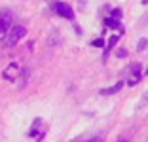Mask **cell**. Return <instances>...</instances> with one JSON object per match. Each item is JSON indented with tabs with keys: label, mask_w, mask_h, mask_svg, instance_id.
<instances>
[{
	"label": "cell",
	"mask_w": 148,
	"mask_h": 142,
	"mask_svg": "<svg viewBox=\"0 0 148 142\" xmlns=\"http://www.w3.org/2000/svg\"><path fill=\"white\" fill-rule=\"evenodd\" d=\"M146 46H148V40L146 38H140L139 44H137V49H139V51H143V49H146Z\"/></svg>",
	"instance_id": "obj_8"
},
{
	"label": "cell",
	"mask_w": 148,
	"mask_h": 142,
	"mask_svg": "<svg viewBox=\"0 0 148 142\" xmlns=\"http://www.w3.org/2000/svg\"><path fill=\"white\" fill-rule=\"evenodd\" d=\"M143 100H144V102H148V91H146V93H144V97H143Z\"/></svg>",
	"instance_id": "obj_14"
},
{
	"label": "cell",
	"mask_w": 148,
	"mask_h": 142,
	"mask_svg": "<svg viewBox=\"0 0 148 142\" xmlns=\"http://www.w3.org/2000/svg\"><path fill=\"white\" fill-rule=\"evenodd\" d=\"M2 76H4V80H8V82H15V78L19 76V65H17V63L8 65L6 70L2 72Z\"/></svg>",
	"instance_id": "obj_5"
},
{
	"label": "cell",
	"mask_w": 148,
	"mask_h": 142,
	"mask_svg": "<svg viewBox=\"0 0 148 142\" xmlns=\"http://www.w3.org/2000/svg\"><path fill=\"white\" fill-rule=\"evenodd\" d=\"M127 72H129V80H127V83L129 85H135V83L140 82V78H143V72H140V65L139 63H135V65H131L129 68H127Z\"/></svg>",
	"instance_id": "obj_4"
},
{
	"label": "cell",
	"mask_w": 148,
	"mask_h": 142,
	"mask_svg": "<svg viewBox=\"0 0 148 142\" xmlns=\"http://www.w3.org/2000/svg\"><path fill=\"white\" fill-rule=\"evenodd\" d=\"M144 74H148V70H146V72H144Z\"/></svg>",
	"instance_id": "obj_16"
},
{
	"label": "cell",
	"mask_w": 148,
	"mask_h": 142,
	"mask_svg": "<svg viewBox=\"0 0 148 142\" xmlns=\"http://www.w3.org/2000/svg\"><path fill=\"white\" fill-rule=\"evenodd\" d=\"M84 142H105V137H103V134H99V137H93V138H89V140H84Z\"/></svg>",
	"instance_id": "obj_10"
},
{
	"label": "cell",
	"mask_w": 148,
	"mask_h": 142,
	"mask_svg": "<svg viewBox=\"0 0 148 142\" xmlns=\"http://www.w3.org/2000/svg\"><path fill=\"white\" fill-rule=\"evenodd\" d=\"M125 55H127L125 49H120V51H118V57H125Z\"/></svg>",
	"instance_id": "obj_13"
},
{
	"label": "cell",
	"mask_w": 148,
	"mask_h": 142,
	"mask_svg": "<svg viewBox=\"0 0 148 142\" xmlns=\"http://www.w3.org/2000/svg\"><path fill=\"white\" fill-rule=\"evenodd\" d=\"M118 40H120V36H118V34L110 36V40H108V49H112V47L116 46V44H118Z\"/></svg>",
	"instance_id": "obj_9"
},
{
	"label": "cell",
	"mask_w": 148,
	"mask_h": 142,
	"mask_svg": "<svg viewBox=\"0 0 148 142\" xmlns=\"http://www.w3.org/2000/svg\"><path fill=\"white\" fill-rule=\"evenodd\" d=\"M27 34V29L23 25H17V27H12V29L8 30V38H6V44H8L10 47H13L15 44L19 42L21 38H25Z\"/></svg>",
	"instance_id": "obj_1"
},
{
	"label": "cell",
	"mask_w": 148,
	"mask_h": 142,
	"mask_svg": "<svg viewBox=\"0 0 148 142\" xmlns=\"http://www.w3.org/2000/svg\"><path fill=\"white\" fill-rule=\"evenodd\" d=\"M106 27H110V29H118V30H122V25H120V19H114V17H108L105 21Z\"/></svg>",
	"instance_id": "obj_7"
},
{
	"label": "cell",
	"mask_w": 148,
	"mask_h": 142,
	"mask_svg": "<svg viewBox=\"0 0 148 142\" xmlns=\"http://www.w3.org/2000/svg\"><path fill=\"white\" fill-rule=\"evenodd\" d=\"M53 10H55L57 15H61V17H65V19H74L72 8H70L69 4H65V2H55V4H53Z\"/></svg>",
	"instance_id": "obj_3"
},
{
	"label": "cell",
	"mask_w": 148,
	"mask_h": 142,
	"mask_svg": "<svg viewBox=\"0 0 148 142\" xmlns=\"http://www.w3.org/2000/svg\"><path fill=\"white\" fill-rule=\"evenodd\" d=\"M123 87V82H118V83H114L112 87H106V89H101L99 93L101 95H114V93H118V91Z\"/></svg>",
	"instance_id": "obj_6"
},
{
	"label": "cell",
	"mask_w": 148,
	"mask_h": 142,
	"mask_svg": "<svg viewBox=\"0 0 148 142\" xmlns=\"http://www.w3.org/2000/svg\"><path fill=\"white\" fill-rule=\"evenodd\" d=\"M93 46H95V47H103V46H105V42H103V40H93Z\"/></svg>",
	"instance_id": "obj_12"
},
{
	"label": "cell",
	"mask_w": 148,
	"mask_h": 142,
	"mask_svg": "<svg viewBox=\"0 0 148 142\" xmlns=\"http://www.w3.org/2000/svg\"><path fill=\"white\" fill-rule=\"evenodd\" d=\"M112 17H114V19H120V17H122V10H120V8L112 10Z\"/></svg>",
	"instance_id": "obj_11"
},
{
	"label": "cell",
	"mask_w": 148,
	"mask_h": 142,
	"mask_svg": "<svg viewBox=\"0 0 148 142\" xmlns=\"http://www.w3.org/2000/svg\"><path fill=\"white\" fill-rule=\"evenodd\" d=\"M12 23H13V15L10 10L0 12V38L8 34V30L12 29Z\"/></svg>",
	"instance_id": "obj_2"
},
{
	"label": "cell",
	"mask_w": 148,
	"mask_h": 142,
	"mask_svg": "<svg viewBox=\"0 0 148 142\" xmlns=\"http://www.w3.org/2000/svg\"><path fill=\"white\" fill-rule=\"evenodd\" d=\"M118 142H129V140H125V138H122V140H118Z\"/></svg>",
	"instance_id": "obj_15"
}]
</instances>
